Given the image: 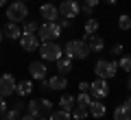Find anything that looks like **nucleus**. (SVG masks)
Returning a JSON list of instances; mask_svg holds the SVG:
<instances>
[{"instance_id": "1", "label": "nucleus", "mask_w": 131, "mask_h": 120, "mask_svg": "<svg viewBox=\"0 0 131 120\" xmlns=\"http://www.w3.org/2000/svg\"><path fill=\"white\" fill-rule=\"evenodd\" d=\"M63 52L68 57H72V59H88L92 50H90V46H88L85 39H70V42H66Z\"/></svg>"}, {"instance_id": "2", "label": "nucleus", "mask_w": 131, "mask_h": 120, "mask_svg": "<svg viewBox=\"0 0 131 120\" xmlns=\"http://www.w3.org/2000/svg\"><path fill=\"white\" fill-rule=\"evenodd\" d=\"M7 18H9V22H26L28 18V7L26 2H22V0H15V2H11V5H7Z\"/></svg>"}, {"instance_id": "3", "label": "nucleus", "mask_w": 131, "mask_h": 120, "mask_svg": "<svg viewBox=\"0 0 131 120\" xmlns=\"http://www.w3.org/2000/svg\"><path fill=\"white\" fill-rule=\"evenodd\" d=\"M61 31H63V28L59 26V22H44V24H39V28H37V37L42 42H55L57 37L61 35Z\"/></svg>"}, {"instance_id": "4", "label": "nucleus", "mask_w": 131, "mask_h": 120, "mask_svg": "<svg viewBox=\"0 0 131 120\" xmlns=\"http://www.w3.org/2000/svg\"><path fill=\"white\" fill-rule=\"evenodd\" d=\"M61 55H63V48L57 42H42V46H39V57H42V61H57Z\"/></svg>"}, {"instance_id": "5", "label": "nucleus", "mask_w": 131, "mask_h": 120, "mask_svg": "<svg viewBox=\"0 0 131 120\" xmlns=\"http://www.w3.org/2000/svg\"><path fill=\"white\" fill-rule=\"evenodd\" d=\"M94 72H96L98 79H112V77H116V72H118V63L116 61L98 59L96 66H94Z\"/></svg>"}, {"instance_id": "6", "label": "nucleus", "mask_w": 131, "mask_h": 120, "mask_svg": "<svg viewBox=\"0 0 131 120\" xmlns=\"http://www.w3.org/2000/svg\"><path fill=\"white\" fill-rule=\"evenodd\" d=\"M90 96L94 101H103V98L109 96V85H107V79H98L94 83H90Z\"/></svg>"}, {"instance_id": "7", "label": "nucleus", "mask_w": 131, "mask_h": 120, "mask_svg": "<svg viewBox=\"0 0 131 120\" xmlns=\"http://www.w3.org/2000/svg\"><path fill=\"white\" fill-rule=\"evenodd\" d=\"M57 9H59V15H61V18L74 20L77 15L81 13V2H77V0H61V5L57 7Z\"/></svg>"}, {"instance_id": "8", "label": "nucleus", "mask_w": 131, "mask_h": 120, "mask_svg": "<svg viewBox=\"0 0 131 120\" xmlns=\"http://www.w3.org/2000/svg\"><path fill=\"white\" fill-rule=\"evenodd\" d=\"M20 46H22V50H26V52H35V50H39V46H42V39L37 37V33H22Z\"/></svg>"}, {"instance_id": "9", "label": "nucleus", "mask_w": 131, "mask_h": 120, "mask_svg": "<svg viewBox=\"0 0 131 120\" xmlns=\"http://www.w3.org/2000/svg\"><path fill=\"white\" fill-rule=\"evenodd\" d=\"M15 79H13V74H2L0 77V96H13V92H15Z\"/></svg>"}, {"instance_id": "10", "label": "nucleus", "mask_w": 131, "mask_h": 120, "mask_svg": "<svg viewBox=\"0 0 131 120\" xmlns=\"http://www.w3.org/2000/svg\"><path fill=\"white\" fill-rule=\"evenodd\" d=\"M28 72H31V79H37V81L46 79V74H48L46 61H31V66H28Z\"/></svg>"}, {"instance_id": "11", "label": "nucleus", "mask_w": 131, "mask_h": 120, "mask_svg": "<svg viewBox=\"0 0 131 120\" xmlns=\"http://www.w3.org/2000/svg\"><path fill=\"white\" fill-rule=\"evenodd\" d=\"M39 15L44 18V22H57V18H59V9H57L55 5H50V2H46V5L39 7Z\"/></svg>"}, {"instance_id": "12", "label": "nucleus", "mask_w": 131, "mask_h": 120, "mask_svg": "<svg viewBox=\"0 0 131 120\" xmlns=\"http://www.w3.org/2000/svg\"><path fill=\"white\" fill-rule=\"evenodd\" d=\"M68 88V79L66 74H55V77L48 79V90H55V92H61V90Z\"/></svg>"}, {"instance_id": "13", "label": "nucleus", "mask_w": 131, "mask_h": 120, "mask_svg": "<svg viewBox=\"0 0 131 120\" xmlns=\"http://www.w3.org/2000/svg\"><path fill=\"white\" fill-rule=\"evenodd\" d=\"M85 42H88V46H90V50L92 52H101L105 48V42H103V37L101 35H85Z\"/></svg>"}, {"instance_id": "14", "label": "nucleus", "mask_w": 131, "mask_h": 120, "mask_svg": "<svg viewBox=\"0 0 131 120\" xmlns=\"http://www.w3.org/2000/svg\"><path fill=\"white\" fill-rule=\"evenodd\" d=\"M2 31H5V37H9V39H20L22 37V28L18 26V22H7Z\"/></svg>"}, {"instance_id": "15", "label": "nucleus", "mask_w": 131, "mask_h": 120, "mask_svg": "<svg viewBox=\"0 0 131 120\" xmlns=\"http://www.w3.org/2000/svg\"><path fill=\"white\" fill-rule=\"evenodd\" d=\"M57 63V70H59V74H68V72H72V57H68V55H61L59 59L55 61Z\"/></svg>"}, {"instance_id": "16", "label": "nucleus", "mask_w": 131, "mask_h": 120, "mask_svg": "<svg viewBox=\"0 0 131 120\" xmlns=\"http://www.w3.org/2000/svg\"><path fill=\"white\" fill-rule=\"evenodd\" d=\"M26 114L35 116V118L44 116V107H42V101H35V98H31V103H26Z\"/></svg>"}, {"instance_id": "17", "label": "nucleus", "mask_w": 131, "mask_h": 120, "mask_svg": "<svg viewBox=\"0 0 131 120\" xmlns=\"http://www.w3.org/2000/svg\"><path fill=\"white\" fill-rule=\"evenodd\" d=\"M90 114H92L94 118H98V120H101L105 114H107V107H105L101 101H92V103H90Z\"/></svg>"}, {"instance_id": "18", "label": "nucleus", "mask_w": 131, "mask_h": 120, "mask_svg": "<svg viewBox=\"0 0 131 120\" xmlns=\"http://www.w3.org/2000/svg\"><path fill=\"white\" fill-rule=\"evenodd\" d=\"M33 90H35L33 88V81H28V79L26 81H20V83L15 85V94H18V96H28Z\"/></svg>"}, {"instance_id": "19", "label": "nucleus", "mask_w": 131, "mask_h": 120, "mask_svg": "<svg viewBox=\"0 0 131 120\" xmlns=\"http://www.w3.org/2000/svg\"><path fill=\"white\" fill-rule=\"evenodd\" d=\"M74 105H77V98L70 96V94H63V96L59 98V107H61V109H66V111H72V109H74Z\"/></svg>"}, {"instance_id": "20", "label": "nucleus", "mask_w": 131, "mask_h": 120, "mask_svg": "<svg viewBox=\"0 0 131 120\" xmlns=\"http://www.w3.org/2000/svg\"><path fill=\"white\" fill-rule=\"evenodd\" d=\"M114 120H131V111L125 105H118L114 109Z\"/></svg>"}, {"instance_id": "21", "label": "nucleus", "mask_w": 131, "mask_h": 120, "mask_svg": "<svg viewBox=\"0 0 131 120\" xmlns=\"http://www.w3.org/2000/svg\"><path fill=\"white\" fill-rule=\"evenodd\" d=\"M70 114H72V118H74V120H85V118H88V114H90V109H88V107H83V105H74V109H72Z\"/></svg>"}, {"instance_id": "22", "label": "nucleus", "mask_w": 131, "mask_h": 120, "mask_svg": "<svg viewBox=\"0 0 131 120\" xmlns=\"http://www.w3.org/2000/svg\"><path fill=\"white\" fill-rule=\"evenodd\" d=\"M48 120H72V114L66 109H59V111H50L48 114Z\"/></svg>"}, {"instance_id": "23", "label": "nucleus", "mask_w": 131, "mask_h": 120, "mask_svg": "<svg viewBox=\"0 0 131 120\" xmlns=\"http://www.w3.org/2000/svg\"><path fill=\"white\" fill-rule=\"evenodd\" d=\"M90 103H92V96H90V92H79V96H77V105H83L90 109Z\"/></svg>"}, {"instance_id": "24", "label": "nucleus", "mask_w": 131, "mask_h": 120, "mask_svg": "<svg viewBox=\"0 0 131 120\" xmlns=\"http://www.w3.org/2000/svg\"><path fill=\"white\" fill-rule=\"evenodd\" d=\"M96 31H98V20L90 18L88 22H85V35H94Z\"/></svg>"}, {"instance_id": "25", "label": "nucleus", "mask_w": 131, "mask_h": 120, "mask_svg": "<svg viewBox=\"0 0 131 120\" xmlns=\"http://www.w3.org/2000/svg\"><path fill=\"white\" fill-rule=\"evenodd\" d=\"M118 28H120V31H129L131 28V18L129 15H120V18H118Z\"/></svg>"}, {"instance_id": "26", "label": "nucleus", "mask_w": 131, "mask_h": 120, "mask_svg": "<svg viewBox=\"0 0 131 120\" xmlns=\"http://www.w3.org/2000/svg\"><path fill=\"white\" fill-rule=\"evenodd\" d=\"M118 66H120V70H127V72H131V55H122L120 61H118Z\"/></svg>"}, {"instance_id": "27", "label": "nucleus", "mask_w": 131, "mask_h": 120, "mask_svg": "<svg viewBox=\"0 0 131 120\" xmlns=\"http://www.w3.org/2000/svg\"><path fill=\"white\" fill-rule=\"evenodd\" d=\"M20 114H22V111L15 109V107H13V109H7L5 116H2V120H20Z\"/></svg>"}, {"instance_id": "28", "label": "nucleus", "mask_w": 131, "mask_h": 120, "mask_svg": "<svg viewBox=\"0 0 131 120\" xmlns=\"http://www.w3.org/2000/svg\"><path fill=\"white\" fill-rule=\"evenodd\" d=\"M37 28H39V24H37V22H33V20H26V22H24L22 33H37Z\"/></svg>"}, {"instance_id": "29", "label": "nucleus", "mask_w": 131, "mask_h": 120, "mask_svg": "<svg viewBox=\"0 0 131 120\" xmlns=\"http://www.w3.org/2000/svg\"><path fill=\"white\" fill-rule=\"evenodd\" d=\"M42 107H44V114H50L52 111V103L48 98H42Z\"/></svg>"}, {"instance_id": "30", "label": "nucleus", "mask_w": 131, "mask_h": 120, "mask_svg": "<svg viewBox=\"0 0 131 120\" xmlns=\"http://www.w3.org/2000/svg\"><path fill=\"white\" fill-rule=\"evenodd\" d=\"M59 26H61V28H70V26H72V20L61 18V20H59Z\"/></svg>"}, {"instance_id": "31", "label": "nucleus", "mask_w": 131, "mask_h": 120, "mask_svg": "<svg viewBox=\"0 0 131 120\" xmlns=\"http://www.w3.org/2000/svg\"><path fill=\"white\" fill-rule=\"evenodd\" d=\"M5 111H7V101H5V96H0V118L5 116Z\"/></svg>"}, {"instance_id": "32", "label": "nucleus", "mask_w": 131, "mask_h": 120, "mask_svg": "<svg viewBox=\"0 0 131 120\" xmlns=\"http://www.w3.org/2000/svg\"><path fill=\"white\" fill-rule=\"evenodd\" d=\"M92 11H94V7H90V5H81V13H85V15H92Z\"/></svg>"}, {"instance_id": "33", "label": "nucleus", "mask_w": 131, "mask_h": 120, "mask_svg": "<svg viewBox=\"0 0 131 120\" xmlns=\"http://www.w3.org/2000/svg\"><path fill=\"white\" fill-rule=\"evenodd\" d=\"M118 52H122V44H114L112 46V55H118Z\"/></svg>"}, {"instance_id": "34", "label": "nucleus", "mask_w": 131, "mask_h": 120, "mask_svg": "<svg viewBox=\"0 0 131 120\" xmlns=\"http://www.w3.org/2000/svg\"><path fill=\"white\" fill-rule=\"evenodd\" d=\"M79 92H90V83L81 81V83H79Z\"/></svg>"}, {"instance_id": "35", "label": "nucleus", "mask_w": 131, "mask_h": 120, "mask_svg": "<svg viewBox=\"0 0 131 120\" xmlns=\"http://www.w3.org/2000/svg\"><path fill=\"white\" fill-rule=\"evenodd\" d=\"M101 0H83V5H90V7H96Z\"/></svg>"}, {"instance_id": "36", "label": "nucleus", "mask_w": 131, "mask_h": 120, "mask_svg": "<svg viewBox=\"0 0 131 120\" xmlns=\"http://www.w3.org/2000/svg\"><path fill=\"white\" fill-rule=\"evenodd\" d=\"M20 120H37L35 116H31V114H24V116H20Z\"/></svg>"}, {"instance_id": "37", "label": "nucleus", "mask_w": 131, "mask_h": 120, "mask_svg": "<svg viewBox=\"0 0 131 120\" xmlns=\"http://www.w3.org/2000/svg\"><path fill=\"white\" fill-rule=\"evenodd\" d=\"M122 105H125V107H127V109H129V111H131V96H129V98H127V101H125V103H122Z\"/></svg>"}, {"instance_id": "38", "label": "nucleus", "mask_w": 131, "mask_h": 120, "mask_svg": "<svg viewBox=\"0 0 131 120\" xmlns=\"http://www.w3.org/2000/svg\"><path fill=\"white\" fill-rule=\"evenodd\" d=\"M9 5V0H0V7H7Z\"/></svg>"}, {"instance_id": "39", "label": "nucleus", "mask_w": 131, "mask_h": 120, "mask_svg": "<svg viewBox=\"0 0 131 120\" xmlns=\"http://www.w3.org/2000/svg\"><path fill=\"white\" fill-rule=\"evenodd\" d=\"M103 2H107V5H116L118 0H103Z\"/></svg>"}, {"instance_id": "40", "label": "nucleus", "mask_w": 131, "mask_h": 120, "mask_svg": "<svg viewBox=\"0 0 131 120\" xmlns=\"http://www.w3.org/2000/svg\"><path fill=\"white\" fill-rule=\"evenodd\" d=\"M2 39H5V31H2V28H0V42H2Z\"/></svg>"}, {"instance_id": "41", "label": "nucleus", "mask_w": 131, "mask_h": 120, "mask_svg": "<svg viewBox=\"0 0 131 120\" xmlns=\"http://www.w3.org/2000/svg\"><path fill=\"white\" fill-rule=\"evenodd\" d=\"M127 85H129V90H131V72H129V81H127Z\"/></svg>"}, {"instance_id": "42", "label": "nucleus", "mask_w": 131, "mask_h": 120, "mask_svg": "<svg viewBox=\"0 0 131 120\" xmlns=\"http://www.w3.org/2000/svg\"><path fill=\"white\" fill-rule=\"evenodd\" d=\"M37 120H48V118H44V116H39V118H37Z\"/></svg>"}, {"instance_id": "43", "label": "nucleus", "mask_w": 131, "mask_h": 120, "mask_svg": "<svg viewBox=\"0 0 131 120\" xmlns=\"http://www.w3.org/2000/svg\"><path fill=\"white\" fill-rule=\"evenodd\" d=\"M77 2H81V0H77Z\"/></svg>"}, {"instance_id": "44", "label": "nucleus", "mask_w": 131, "mask_h": 120, "mask_svg": "<svg viewBox=\"0 0 131 120\" xmlns=\"http://www.w3.org/2000/svg\"><path fill=\"white\" fill-rule=\"evenodd\" d=\"M22 2H26V0H22Z\"/></svg>"}, {"instance_id": "45", "label": "nucleus", "mask_w": 131, "mask_h": 120, "mask_svg": "<svg viewBox=\"0 0 131 120\" xmlns=\"http://www.w3.org/2000/svg\"><path fill=\"white\" fill-rule=\"evenodd\" d=\"M0 63H2V61H0Z\"/></svg>"}]
</instances>
